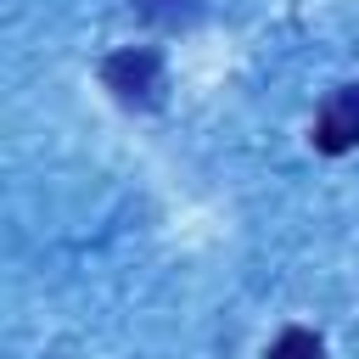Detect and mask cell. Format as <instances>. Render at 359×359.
Returning a JSON list of instances; mask_svg holds the SVG:
<instances>
[{"mask_svg": "<svg viewBox=\"0 0 359 359\" xmlns=\"http://www.w3.org/2000/svg\"><path fill=\"white\" fill-rule=\"evenodd\" d=\"M309 140H314V151H325V157H342V151L359 146V84H342V90H331V95L320 101Z\"/></svg>", "mask_w": 359, "mask_h": 359, "instance_id": "obj_2", "label": "cell"}, {"mask_svg": "<svg viewBox=\"0 0 359 359\" xmlns=\"http://www.w3.org/2000/svg\"><path fill=\"white\" fill-rule=\"evenodd\" d=\"M101 79L107 90L123 101V107H157L163 101V56L151 45H129V50H112L101 62Z\"/></svg>", "mask_w": 359, "mask_h": 359, "instance_id": "obj_1", "label": "cell"}, {"mask_svg": "<svg viewBox=\"0 0 359 359\" xmlns=\"http://www.w3.org/2000/svg\"><path fill=\"white\" fill-rule=\"evenodd\" d=\"M269 359H325V348H320V337H314V331L286 325V331L269 342Z\"/></svg>", "mask_w": 359, "mask_h": 359, "instance_id": "obj_3", "label": "cell"}, {"mask_svg": "<svg viewBox=\"0 0 359 359\" xmlns=\"http://www.w3.org/2000/svg\"><path fill=\"white\" fill-rule=\"evenodd\" d=\"M135 11L151 17V22H191L196 17V0H135Z\"/></svg>", "mask_w": 359, "mask_h": 359, "instance_id": "obj_4", "label": "cell"}]
</instances>
